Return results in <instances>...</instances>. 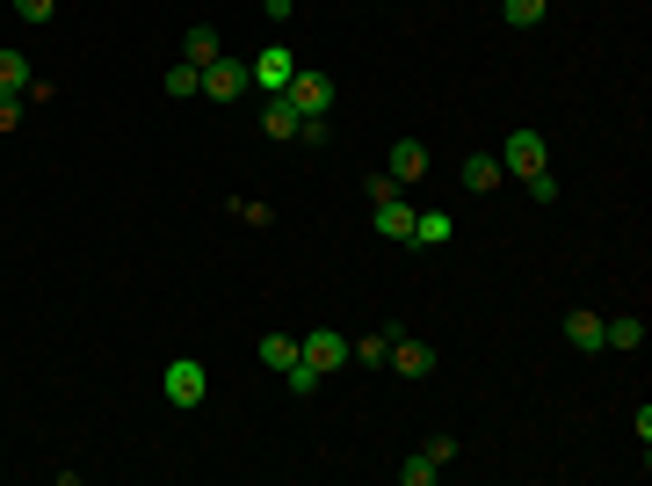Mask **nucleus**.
Wrapping results in <instances>:
<instances>
[{
    "label": "nucleus",
    "instance_id": "f03ea898",
    "mask_svg": "<svg viewBox=\"0 0 652 486\" xmlns=\"http://www.w3.org/2000/svg\"><path fill=\"white\" fill-rule=\"evenodd\" d=\"M283 95H291V109H297V117H326V109H334V73H319V66H297Z\"/></svg>",
    "mask_w": 652,
    "mask_h": 486
},
{
    "label": "nucleus",
    "instance_id": "412c9836",
    "mask_svg": "<svg viewBox=\"0 0 652 486\" xmlns=\"http://www.w3.org/2000/svg\"><path fill=\"white\" fill-rule=\"evenodd\" d=\"M435 479H443V465H435L428 451H413L406 465H399V486H435Z\"/></svg>",
    "mask_w": 652,
    "mask_h": 486
},
{
    "label": "nucleus",
    "instance_id": "2eb2a0df",
    "mask_svg": "<svg viewBox=\"0 0 652 486\" xmlns=\"http://www.w3.org/2000/svg\"><path fill=\"white\" fill-rule=\"evenodd\" d=\"M254 356H261V370H275V378H283V370L297 364V342H291V334H261Z\"/></svg>",
    "mask_w": 652,
    "mask_h": 486
},
{
    "label": "nucleus",
    "instance_id": "5701e85b",
    "mask_svg": "<svg viewBox=\"0 0 652 486\" xmlns=\"http://www.w3.org/2000/svg\"><path fill=\"white\" fill-rule=\"evenodd\" d=\"M522 190H530L536 204H558V174H551V168H536V174H522Z\"/></svg>",
    "mask_w": 652,
    "mask_h": 486
},
{
    "label": "nucleus",
    "instance_id": "9b49d317",
    "mask_svg": "<svg viewBox=\"0 0 652 486\" xmlns=\"http://www.w3.org/2000/svg\"><path fill=\"white\" fill-rule=\"evenodd\" d=\"M297 123H305V117L291 109V95H269V109H261V131L283 145V139H297Z\"/></svg>",
    "mask_w": 652,
    "mask_h": 486
},
{
    "label": "nucleus",
    "instance_id": "b1692460",
    "mask_svg": "<svg viewBox=\"0 0 652 486\" xmlns=\"http://www.w3.org/2000/svg\"><path fill=\"white\" fill-rule=\"evenodd\" d=\"M421 451H428V457H435V465H457V435H449V429H443V435H428V443H421Z\"/></svg>",
    "mask_w": 652,
    "mask_h": 486
},
{
    "label": "nucleus",
    "instance_id": "ddd939ff",
    "mask_svg": "<svg viewBox=\"0 0 652 486\" xmlns=\"http://www.w3.org/2000/svg\"><path fill=\"white\" fill-rule=\"evenodd\" d=\"M566 342L580 348V356H595V348H601V313H587V305H573V313H566Z\"/></svg>",
    "mask_w": 652,
    "mask_h": 486
},
{
    "label": "nucleus",
    "instance_id": "39448f33",
    "mask_svg": "<svg viewBox=\"0 0 652 486\" xmlns=\"http://www.w3.org/2000/svg\"><path fill=\"white\" fill-rule=\"evenodd\" d=\"M297 356H305L312 370H326V378H334V370L348 364V334H334V327H312L305 342H297Z\"/></svg>",
    "mask_w": 652,
    "mask_h": 486
},
{
    "label": "nucleus",
    "instance_id": "7ed1b4c3",
    "mask_svg": "<svg viewBox=\"0 0 652 486\" xmlns=\"http://www.w3.org/2000/svg\"><path fill=\"white\" fill-rule=\"evenodd\" d=\"M493 160H500V174H536V168H551V145H544V131L522 123V131H508V145Z\"/></svg>",
    "mask_w": 652,
    "mask_h": 486
},
{
    "label": "nucleus",
    "instance_id": "cd10ccee",
    "mask_svg": "<svg viewBox=\"0 0 652 486\" xmlns=\"http://www.w3.org/2000/svg\"><path fill=\"white\" fill-rule=\"evenodd\" d=\"M232 210H240L247 226H269V218H275V210H269V204H261V196H247V204H232Z\"/></svg>",
    "mask_w": 652,
    "mask_h": 486
},
{
    "label": "nucleus",
    "instance_id": "aec40b11",
    "mask_svg": "<svg viewBox=\"0 0 652 486\" xmlns=\"http://www.w3.org/2000/svg\"><path fill=\"white\" fill-rule=\"evenodd\" d=\"M544 8H551V0H500V22H508V30H536Z\"/></svg>",
    "mask_w": 652,
    "mask_h": 486
},
{
    "label": "nucleus",
    "instance_id": "f3484780",
    "mask_svg": "<svg viewBox=\"0 0 652 486\" xmlns=\"http://www.w3.org/2000/svg\"><path fill=\"white\" fill-rule=\"evenodd\" d=\"M384 348H392V327H378V334H362V342H348V364L384 370Z\"/></svg>",
    "mask_w": 652,
    "mask_h": 486
},
{
    "label": "nucleus",
    "instance_id": "393cba45",
    "mask_svg": "<svg viewBox=\"0 0 652 486\" xmlns=\"http://www.w3.org/2000/svg\"><path fill=\"white\" fill-rule=\"evenodd\" d=\"M8 8H15L22 22H52V8H58V0H8Z\"/></svg>",
    "mask_w": 652,
    "mask_h": 486
},
{
    "label": "nucleus",
    "instance_id": "f257e3e1",
    "mask_svg": "<svg viewBox=\"0 0 652 486\" xmlns=\"http://www.w3.org/2000/svg\"><path fill=\"white\" fill-rule=\"evenodd\" d=\"M160 392H167V407H204L210 400V370L196 364V356H174V364L160 370Z\"/></svg>",
    "mask_w": 652,
    "mask_h": 486
},
{
    "label": "nucleus",
    "instance_id": "1a4fd4ad",
    "mask_svg": "<svg viewBox=\"0 0 652 486\" xmlns=\"http://www.w3.org/2000/svg\"><path fill=\"white\" fill-rule=\"evenodd\" d=\"M384 174H392L399 190H413V182L428 174V145H421V139H399L392 153H384Z\"/></svg>",
    "mask_w": 652,
    "mask_h": 486
},
{
    "label": "nucleus",
    "instance_id": "0eeeda50",
    "mask_svg": "<svg viewBox=\"0 0 652 486\" xmlns=\"http://www.w3.org/2000/svg\"><path fill=\"white\" fill-rule=\"evenodd\" d=\"M247 73H254L261 95H283V87H291V73H297V58H291V44H269V52H261Z\"/></svg>",
    "mask_w": 652,
    "mask_h": 486
},
{
    "label": "nucleus",
    "instance_id": "a211bd4d",
    "mask_svg": "<svg viewBox=\"0 0 652 486\" xmlns=\"http://www.w3.org/2000/svg\"><path fill=\"white\" fill-rule=\"evenodd\" d=\"M167 95H174V102H189V95H204V66H189V58H174V66H167Z\"/></svg>",
    "mask_w": 652,
    "mask_h": 486
},
{
    "label": "nucleus",
    "instance_id": "4468645a",
    "mask_svg": "<svg viewBox=\"0 0 652 486\" xmlns=\"http://www.w3.org/2000/svg\"><path fill=\"white\" fill-rule=\"evenodd\" d=\"M449 233H457V218H449V210H413V247H443Z\"/></svg>",
    "mask_w": 652,
    "mask_h": 486
},
{
    "label": "nucleus",
    "instance_id": "6e6552de",
    "mask_svg": "<svg viewBox=\"0 0 652 486\" xmlns=\"http://www.w3.org/2000/svg\"><path fill=\"white\" fill-rule=\"evenodd\" d=\"M370 226H378L384 240L413 247V204H406V190H399V196H384V204H370Z\"/></svg>",
    "mask_w": 652,
    "mask_h": 486
},
{
    "label": "nucleus",
    "instance_id": "bb28decb",
    "mask_svg": "<svg viewBox=\"0 0 652 486\" xmlns=\"http://www.w3.org/2000/svg\"><path fill=\"white\" fill-rule=\"evenodd\" d=\"M22 109H30L22 95H0V131H15V123H22Z\"/></svg>",
    "mask_w": 652,
    "mask_h": 486
},
{
    "label": "nucleus",
    "instance_id": "4be33fe9",
    "mask_svg": "<svg viewBox=\"0 0 652 486\" xmlns=\"http://www.w3.org/2000/svg\"><path fill=\"white\" fill-rule=\"evenodd\" d=\"M283 378H291V392H297V400H312V392H319V385H326V370H312L305 356H297V364L283 370Z\"/></svg>",
    "mask_w": 652,
    "mask_h": 486
},
{
    "label": "nucleus",
    "instance_id": "f8f14e48",
    "mask_svg": "<svg viewBox=\"0 0 652 486\" xmlns=\"http://www.w3.org/2000/svg\"><path fill=\"white\" fill-rule=\"evenodd\" d=\"M500 182H508V174H500L493 153H471V160H464V190H471V196H493Z\"/></svg>",
    "mask_w": 652,
    "mask_h": 486
},
{
    "label": "nucleus",
    "instance_id": "dca6fc26",
    "mask_svg": "<svg viewBox=\"0 0 652 486\" xmlns=\"http://www.w3.org/2000/svg\"><path fill=\"white\" fill-rule=\"evenodd\" d=\"M638 342H645V320H638V313L601 320V348H638Z\"/></svg>",
    "mask_w": 652,
    "mask_h": 486
},
{
    "label": "nucleus",
    "instance_id": "423d86ee",
    "mask_svg": "<svg viewBox=\"0 0 652 486\" xmlns=\"http://www.w3.org/2000/svg\"><path fill=\"white\" fill-rule=\"evenodd\" d=\"M247 87H254V73L232 66V58H210V66H204V95H210V102H240Z\"/></svg>",
    "mask_w": 652,
    "mask_h": 486
},
{
    "label": "nucleus",
    "instance_id": "c756f323",
    "mask_svg": "<svg viewBox=\"0 0 652 486\" xmlns=\"http://www.w3.org/2000/svg\"><path fill=\"white\" fill-rule=\"evenodd\" d=\"M0 8H8V0H0Z\"/></svg>",
    "mask_w": 652,
    "mask_h": 486
},
{
    "label": "nucleus",
    "instance_id": "a878e982",
    "mask_svg": "<svg viewBox=\"0 0 652 486\" xmlns=\"http://www.w3.org/2000/svg\"><path fill=\"white\" fill-rule=\"evenodd\" d=\"M362 196H370V204H384V196H399V182H392V174H370V182H362Z\"/></svg>",
    "mask_w": 652,
    "mask_h": 486
},
{
    "label": "nucleus",
    "instance_id": "9d476101",
    "mask_svg": "<svg viewBox=\"0 0 652 486\" xmlns=\"http://www.w3.org/2000/svg\"><path fill=\"white\" fill-rule=\"evenodd\" d=\"M182 58H189V66H210V58H225V36L210 30V22H189V30H182Z\"/></svg>",
    "mask_w": 652,
    "mask_h": 486
},
{
    "label": "nucleus",
    "instance_id": "20e7f679",
    "mask_svg": "<svg viewBox=\"0 0 652 486\" xmlns=\"http://www.w3.org/2000/svg\"><path fill=\"white\" fill-rule=\"evenodd\" d=\"M384 370H399V378H428L435 370V348L413 342L406 327H392V348H384Z\"/></svg>",
    "mask_w": 652,
    "mask_h": 486
},
{
    "label": "nucleus",
    "instance_id": "6ab92c4d",
    "mask_svg": "<svg viewBox=\"0 0 652 486\" xmlns=\"http://www.w3.org/2000/svg\"><path fill=\"white\" fill-rule=\"evenodd\" d=\"M36 80V66L22 52H0V95H22V87Z\"/></svg>",
    "mask_w": 652,
    "mask_h": 486
},
{
    "label": "nucleus",
    "instance_id": "c85d7f7f",
    "mask_svg": "<svg viewBox=\"0 0 652 486\" xmlns=\"http://www.w3.org/2000/svg\"><path fill=\"white\" fill-rule=\"evenodd\" d=\"M297 145H326V117H305V123H297Z\"/></svg>",
    "mask_w": 652,
    "mask_h": 486
}]
</instances>
